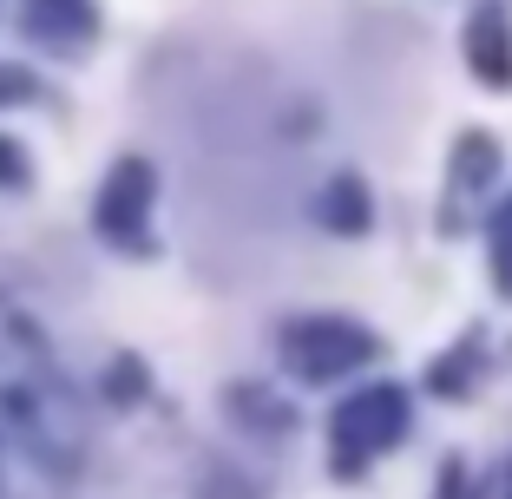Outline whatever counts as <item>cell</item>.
I'll use <instances>...</instances> for the list:
<instances>
[{
  "instance_id": "277c9868",
  "label": "cell",
  "mask_w": 512,
  "mask_h": 499,
  "mask_svg": "<svg viewBox=\"0 0 512 499\" xmlns=\"http://www.w3.org/2000/svg\"><path fill=\"white\" fill-rule=\"evenodd\" d=\"M467 66L480 86H512V14L506 7H473L467 20Z\"/></svg>"
},
{
  "instance_id": "5b68a950",
  "label": "cell",
  "mask_w": 512,
  "mask_h": 499,
  "mask_svg": "<svg viewBox=\"0 0 512 499\" xmlns=\"http://www.w3.org/2000/svg\"><path fill=\"white\" fill-rule=\"evenodd\" d=\"M27 33L53 53H79L99 33V14H92V0H27Z\"/></svg>"
},
{
  "instance_id": "7a4b0ae2",
  "label": "cell",
  "mask_w": 512,
  "mask_h": 499,
  "mask_svg": "<svg viewBox=\"0 0 512 499\" xmlns=\"http://www.w3.org/2000/svg\"><path fill=\"white\" fill-rule=\"evenodd\" d=\"M381 362V335L368 322L348 316H302L283 329V368L302 381V388H329V381H348L362 368Z\"/></svg>"
},
{
  "instance_id": "30bf717a",
  "label": "cell",
  "mask_w": 512,
  "mask_h": 499,
  "mask_svg": "<svg viewBox=\"0 0 512 499\" xmlns=\"http://www.w3.org/2000/svg\"><path fill=\"white\" fill-rule=\"evenodd\" d=\"M138 394H145V362L119 355V362H112V401H138Z\"/></svg>"
},
{
  "instance_id": "52a82bcc",
  "label": "cell",
  "mask_w": 512,
  "mask_h": 499,
  "mask_svg": "<svg viewBox=\"0 0 512 499\" xmlns=\"http://www.w3.org/2000/svg\"><path fill=\"white\" fill-rule=\"evenodd\" d=\"M499 178V145L486 132H467L460 145H453V191H460V204L447 211V224H460L467 217L473 197H486V184Z\"/></svg>"
},
{
  "instance_id": "8fae6325",
  "label": "cell",
  "mask_w": 512,
  "mask_h": 499,
  "mask_svg": "<svg viewBox=\"0 0 512 499\" xmlns=\"http://www.w3.org/2000/svg\"><path fill=\"white\" fill-rule=\"evenodd\" d=\"M0 184H27V152L14 138H0Z\"/></svg>"
},
{
  "instance_id": "ba28073f",
  "label": "cell",
  "mask_w": 512,
  "mask_h": 499,
  "mask_svg": "<svg viewBox=\"0 0 512 499\" xmlns=\"http://www.w3.org/2000/svg\"><path fill=\"white\" fill-rule=\"evenodd\" d=\"M493 283L512 296V197L499 204V217H493Z\"/></svg>"
},
{
  "instance_id": "9c48e42d",
  "label": "cell",
  "mask_w": 512,
  "mask_h": 499,
  "mask_svg": "<svg viewBox=\"0 0 512 499\" xmlns=\"http://www.w3.org/2000/svg\"><path fill=\"white\" fill-rule=\"evenodd\" d=\"M480 362V342H467L453 362H434V394H467V368Z\"/></svg>"
},
{
  "instance_id": "6da1fadb",
  "label": "cell",
  "mask_w": 512,
  "mask_h": 499,
  "mask_svg": "<svg viewBox=\"0 0 512 499\" xmlns=\"http://www.w3.org/2000/svg\"><path fill=\"white\" fill-rule=\"evenodd\" d=\"M407 427H414V401H407L401 381H375V388H355L342 408L329 414V440H335L329 467L342 473V480H355V473H368L381 454H394V447H401Z\"/></svg>"
},
{
  "instance_id": "7c38bea8",
  "label": "cell",
  "mask_w": 512,
  "mask_h": 499,
  "mask_svg": "<svg viewBox=\"0 0 512 499\" xmlns=\"http://www.w3.org/2000/svg\"><path fill=\"white\" fill-rule=\"evenodd\" d=\"M27 92H33V79H27V73L0 66V106H14V99H27Z\"/></svg>"
},
{
  "instance_id": "8992f818",
  "label": "cell",
  "mask_w": 512,
  "mask_h": 499,
  "mask_svg": "<svg viewBox=\"0 0 512 499\" xmlns=\"http://www.w3.org/2000/svg\"><path fill=\"white\" fill-rule=\"evenodd\" d=\"M316 217H322V230H335V237H368L375 197H368V184L355 178V171H335V178L322 184V197H316Z\"/></svg>"
},
{
  "instance_id": "3957f363",
  "label": "cell",
  "mask_w": 512,
  "mask_h": 499,
  "mask_svg": "<svg viewBox=\"0 0 512 499\" xmlns=\"http://www.w3.org/2000/svg\"><path fill=\"white\" fill-rule=\"evenodd\" d=\"M151 204H158V171H151L145 158H119L112 178H106V191H99L92 224H99V237H106L112 250L145 257L151 250Z\"/></svg>"
}]
</instances>
